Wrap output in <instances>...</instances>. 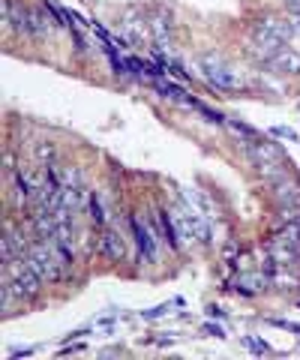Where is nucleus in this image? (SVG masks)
Wrapping results in <instances>:
<instances>
[{"mask_svg":"<svg viewBox=\"0 0 300 360\" xmlns=\"http://www.w3.org/2000/svg\"><path fill=\"white\" fill-rule=\"evenodd\" d=\"M24 262H27V267H33L36 273L45 279V283H60V279H63L66 267L57 258V253L52 249L48 240H36V243H30L27 253H24Z\"/></svg>","mask_w":300,"mask_h":360,"instance_id":"nucleus-1","label":"nucleus"},{"mask_svg":"<svg viewBox=\"0 0 300 360\" xmlns=\"http://www.w3.org/2000/svg\"><path fill=\"white\" fill-rule=\"evenodd\" d=\"M198 63H202L204 69V78H207V84H213L216 90H223V93H232V90H240L243 87V82H240V75H237V69H232V63H225L219 54H202L198 57Z\"/></svg>","mask_w":300,"mask_h":360,"instance_id":"nucleus-2","label":"nucleus"},{"mask_svg":"<svg viewBox=\"0 0 300 360\" xmlns=\"http://www.w3.org/2000/svg\"><path fill=\"white\" fill-rule=\"evenodd\" d=\"M267 193H270V198H273L279 207H300V180L292 172L283 174V177H276V180H270Z\"/></svg>","mask_w":300,"mask_h":360,"instance_id":"nucleus-3","label":"nucleus"},{"mask_svg":"<svg viewBox=\"0 0 300 360\" xmlns=\"http://www.w3.org/2000/svg\"><path fill=\"white\" fill-rule=\"evenodd\" d=\"M243 147L255 165H270V163H283L285 159L283 144L267 142V138H249V142H243Z\"/></svg>","mask_w":300,"mask_h":360,"instance_id":"nucleus-4","label":"nucleus"},{"mask_svg":"<svg viewBox=\"0 0 300 360\" xmlns=\"http://www.w3.org/2000/svg\"><path fill=\"white\" fill-rule=\"evenodd\" d=\"M264 69L267 73H273V75L297 78L300 75V52H294V48H279V52L264 63Z\"/></svg>","mask_w":300,"mask_h":360,"instance_id":"nucleus-5","label":"nucleus"},{"mask_svg":"<svg viewBox=\"0 0 300 360\" xmlns=\"http://www.w3.org/2000/svg\"><path fill=\"white\" fill-rule=\"evenodd\" d=\"M129 225H133V234H135V246H138V258L147 264L156 262V240L150 234V228L144 225V219L138 216H129Z\"/></svg>","mask_w":300,"mask_h":360,"instance_id":"nucleus-6","label":"nucleus"},{"mask_svg":"<svg viewBox=\"0 0 300 360\" xmlns=\"http://www.w3.org/2000/svg\"><path fill=\"white\" fill-rule=\"evenodd\" d=\"M264 249H267L270 262H276V264H283V267H300V249H294L292 243H285L279 234L270 237L267 243H264Z\"/></svg>","mask_w":300,"mask_h":360,"instance_id":"nucleus-7","label":"nucleus"},{"mask_svg":"<svg viewBox=\"0 0 300 360\" xmlns=\"http://www.w3.org/2000/svg\"><path fill=\"white\" fill-rule=\"evenodd\" d=\"M99 253H103V258H108V262H123L126 258L123 234L114 232V228H105V232L99 234Z\"/></svg>","mask_w":300,"mask_h":360,"instance_id":"nucleus-8","label":"nucleus"},{"mask_svg":"<svg viewBox=\"0 0 300 360\" xmlns=\"http://www.w3.org/2000/svg\"><path fill=\"white\" fill-rule=\"evenodd\" d=\"M153 219H156V232L165 237V243H168V249H180V234H177V225H174V219L168 216V213H163V210H153Z\"/></svg>","mask_w":300,"mask_h":360,"instance_id":"nucleus-9","label":"nucleus"},{"mask_svg":"<svg viewBox=\"0 0 300 360\" xmlns=\"http://www.w3.org/2000/svg\"><path fill=\"white\" fill-rule=\"evenodd\" d=\"M60 204L66 210H73L78 213L82 207L90 204V193H84V186H63V193H60Z\"/></svg>","mask_w":300,"mask_h":360,"instance_id":"nucleus-10","label":"nucleus"},{"mask_svg":"<svg viewBox=\"0 0 300 360\" xmlns=\"http://www.w3.org/2000/svg\"><path fill=\"white\" fill-rule=\"evenodd\" d=\"M48 30H52V22L45 18L43 13V6H30V13H27V36H48Z\"/></svg>","mask_w":300,"mask_h":360,"instance_id":"nucleus-11","label":"nucleus"},{"mask_svg":"<svg viewBox=\"0 0 300 360\" xmlns=\"http://www.w3.org/2000/svg\"><path fill=\"white\" fill-rule=\"evenodd\" d=\"M267 283H270V279L262 276V273H243V276H237L234 288H237L240 294H255V292H264Z\"/></svg>","mask_w":300,"mask_h":360,"instance_id":"nucleus-12","label":"nucleus"},{"mask_svg":"<svg viewBox=\"0 0 300 360\" xmlns=\"http://www.w3.org/2000/svg\"><path fill=\"white\" fill-rule=\"evenodd\" d=\"M156 90H159V93H165L168 99H174V103H186V105H193V108L198 105V99H193V96L186 93V90H180V87H174V84H163V82H159Z\"/></svg>","mask_w":300,"mask_h":360,"instance_id":"nucleus-13","label":"nucleus"},{"mask_svg":"<svg viewBox=\"0 0 300 360\" xmlns=\"http://www.w3.org/2000/svg\"><path fill=\"white\" fill-rule=\"evenodd\" d=\"M33 159H36L39 165H52L54 163V147H52V142H39L33 147Z\"/></svg>","mask_w":300,"mask_h":360,"instance_id":"nucleus-14","label":"nucleus"},{"mask_svg":"<svg viewBox=\"0 0 300 360\" xmlns=\"http://www.w3.org/2000/svg\"><path fill=\"white\" fill-rule=\"evenodd\" d=\"M150 24H153V36L165 45V52H172V30H168V24L163 22V18H153Z\"/></svg>","mask_w":300,"mask_h":360,"instance_id":"nucleus-15","label":"nucleus"},{"mask_svg":"<svg viewBox=\"0 0 300 360\" xmlns=\"http://www.w3.org/2000/svg\"><path fill=\"white\" fill-rule=\"evenodd\" d=\"M276 225H300V207H279Z\"/></svg>","mask_w":300,"mask_h":360,"instance_id":"nucleus-16","label":"nucleus"},{"mask_svg":"<svg viewBox=\"0 0 300 360\" xmlns=\"http://www.w3.org/2000/svg\"><path fill=\"white\" fill-rule=\"evenodd\" d=\"M279 237L285 243H292L294 249H300V225H279Z\"/></svg>","mask_w":300,"mask_h":360,"instance_id":"nucleus-17","label":"nucleus"},{"mask_svg":"<svg viewBox=\"0 0 300 360\" xmlns=\"http://www.w3.org/2000/svg\"><path fill=\"white\" fill-rule=\"evenodd\" d=\"M87 207H90V213H93V223H96V225H105L108 216H105V207H103V202H99L96 193L90 195V204H87Z\"/></svg>","mask_w":300,"mask_h":360,"instance_id":"nucleus-18","label":"nucleus"},{"mask_svg":"<svg viewBox=\"0 0 300 360\" xmlns=\"http://www.w3.org/2000/svg\"><path fill=\"white\" fill-rule=\"evenodd\" d=\"M270 133H273L276 138H285V142H297V133L294 129H288V126H273Z\"/></svg>","mask_w":300,"mask_h":360,"instance_id":"nucleus-19","label":"nucleus"},{"mask_svg":"<svg viewBox=\"0 0 300 360\" xmlns=\"http://www.w3.org/2000/svg\"><path fill=\"white\" fill-rule=\"evenodd\" d=\"M246 345L253 348V352H258V354H267V352H270V348L262 343V339H246Z\"/></svg>","mask_w":300,"mask_h":360,"instance_id":"nucleus-20","label":"nucleus"},{"mask_svg":"<svg viewBox=\"0 0 300 360\" xmlns=\"http://www.w3.org/2000/svg\"><path fill=\"white\" fill-rule=\"evenodd\" d=\"M204 333H207V336H216V339H225V330L219 327V324H207Z\"/></svg>","mask_w":300,"mask_h":360,"instance_id":"nucleus-21","label":"nucleus"},{"mask_svg":"<svg viewBox=\"0 0 300 360\" xmlns=\"http://www.w3.org/2000/svg\"><path fill=\"white\" fill-rule=\"evenodd\" d=\"M288 22H292L294 36H300V13H288Z\"/></svg>","mask_w":300,"mask_h":360,"instance_id":"nucleus-22","label":"nucleus"},{"mask_svg":"<svg viewBox=\"0 0 300 360\" xmlns=\"http://www.w3.org/2000/svg\"><path fill=\"white\" fill-rule=\"evenodd\" d=\"M283 3L288 6V13H300V0H283Z\"/></svg>","mask_w":300,"mask_h":360,"instance_id":"nucleus-23","label":"nucleus"},{"mask_svg":"<svg viewBox=\"0 0 300 360\" xmlns=\"http://www.w3.org/2000/svg\"><path fill=\"white\" fill-rule=\"evenodd\" d=\"M147 318H159V315H165V306H156V309H150V313H144Z\"/></svg>","mask_w":300,"mask_h":360,"instance_id":"nucleus-24","label":"nucleus"},{"mask_svg":"<svg viewBox=\"0 0 300 360\" xmlns=\"http://www.w3.org/2000/svg\"><path fill=\"white\" fill-rule=\"evenodd\" d=\"M33 352H36V348H18V352H13V357H30Z\"/></svg>","mask_w":300,"mask_h":360,"instance_id":"nucleus-25","label":"nucleus"}]
</instances>
